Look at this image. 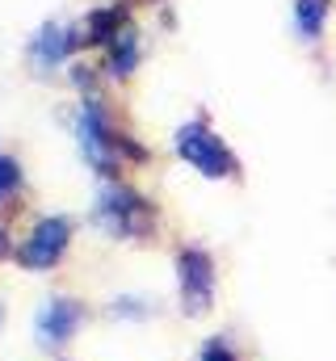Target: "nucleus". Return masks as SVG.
I'll return each instance as SVG.
<instances>
[{
	"label": "nucleus",
	"instance_id": "nucleus-1",
	"mask_svg": "<svg viewBox=\"0 0 336 361\" xmlns=\"http://www.w3.org/2000/svg\"><path fill=\"white\" fill-rule=\"evenodd\" d=\"M92 227L105 231L109 240H143V235H152L156 214H152V206L135 189L105 185L92 197Z\"/></svg>",
	"mask_w": 336,
	"mask_h": 361
},
{
	"label": "nucleus",
	"instance_id": "nucleus-2",
	"mask_svg": "<svg viewBox=\"0 0 336 361\" xmlns=\"http://www.w3.org/2000/svg\"><path fill=\"white\" fill-rule=\"evenodd\" d=\"M76 143H80V156L101 177H114L118 173V152H131L114 135V126L105 122V109H101L97 97H84L80 114H76Z\"/></svg>",
	"mask_w": 336,
	"mask_h": 361
},
{
	"label": "nucleus",
	"instance_id": "nucleus-3",
	"mask_svg": "<svg viewBox=\"0 0 336 361\" xmlns=\"http://www.w3.org/2000/svg\"><path fill=\"white\" fill-rule=\"evenodd\" d=\"M176 156L210 180L236 173V156L223 147V139H219L206 122H185V126L176 130Z\"/></svg>",
	"mask_w": 336,
	"mask_h": 361
},
{
	"label": "nucleus",
	"instance_id": "nucleus-4",
	"mask_svg": "<svg viewBox=\"0 0 336 361\" xmlns=\"http://www.w3.org/2000/svg\"><path fill=\"white\" fill-rule=\"evenodd\" d=\"M68 244H72V219H64V214H47V219H38V223L30 227V235L21 240V248H17V265L30 269V273H47V269H55V265L64 261Z\"/></svg>",
	"mask_w": 336,
	"mask_h": 361
},
{
	"label": "nucleus",
	"instance_id": "nucleus-5",
	"mask_svg": "<svg viewBox=\"0 0 336 361\" xmlns=\"http://www.w3.org/2000/svg\"><path fill=\"white\" fill-rule=\"evenodd\" d=\"M176 290H181V302H185L189 315L210 311V302H215V261H210V252H202V248L176 252Z\"/></svg>",
	"mask_w": 336,
	"mask_h": 361
},
{
	"label": "nucleus",
	"instance_id": "nucleus-6",
	"mask_svg": "<svg viewBox=\"0 0 336 361\" xmlns=\"http://www.w3.org/2000/svg\"><path fill=\"white\" fill-rule=\"evenodd\" d=\"M84 324V307L76 298H47L42 307H38V315H34V336H38V345H47V349H59V345H68L76 332H80Z\"/></svg>",
	"mask_w": 336,
	"mask_h": 361
},
{
	"label": "nucleus",
	"instance_id": "nucleus-7",
	"mask_svg": "<svg viewBox=\"0 0 336 361\" xmlns=\"http://www.w3.org/2000/svg\"><path fill=\"white\" fill-rule=\"evenodd\" d=\"M76 47V30L72 25H59V21H47L34 38H30V55L38 68H59Z\"/></svg>",
	"mask_w": 336,
	"mask_h": 361
},
{
	"label": "nucleus",
	"instance_id": "nucleus-8",
	"mask_svg": "<svg viewBox=\"0 0 336 361\" xmlns=\"http://www.w3.org/2000/svg\"><path fill=\"white\" fill-rule=\"evenodd\" d=\"M105 55H109V72L114 76H131L135 63H139V30L135 25H122V34L105 47Z\"/></svg>",
	"mask_w": 336,
	"mask_h": 361
},
{
	"label": "nucleus",
	"instance_id": "nucleus-9",
	"mask_svg": "<svg viewBox=\"0 0 336 361\" xmlns=\"http://www.w3.org/2000/svg\"><path fill=\"white\" fill-rule=\"evenodd\" d=\"M324 17H328V0H299V4H294V25H299V34H303L307 42L320 38Z\"/></svg>",
	"mask_w": 336,
	"mask_h": 361
},
{
	"label": "nucleus",
	"instance_id": "nucleus-10",
	"mask_svg": "<svg viewBox=\"0 0 336 361\" xmlns=\"http://www.w3.org/2000/svg\"><path fill=\"white\" fill-rule=\"evenodd\" d=\"M17 193H21V164L8 160V156H0V206L13 202Z\"/></svg>",
	"mask_w": 336,
	"mask_h": 361
},
{
	"label": "nucleus",
	"instance_id": "nucleus-11",
	"mask_svg": "<svg viewBox=\"0 0 336 361\" xmlns=\"http://www.w3.org/2000/svg\"><path fill=\"white\" fill-rule=\"evenodd\" d=\"M198 361H240V357H236V349L227 345V336H210V341L198 349Z\"/></svg>",
	"mask_w": 336,
	"mask_h": 361
},
{
	"label": "nucleus",
	"instance_id": "nucleus-12",
	"mask_svg": "<svg viewBox=\"0 0 336 361\" xmlns=\"http://www.w3.org/2000/svg\"><path fill=\"white\" fill-rule=\"evenodd\" d=\"M109 315H118V319H148L152 307H148V298H118L109 307Z\"/></svg>",
	"mask_w": 336,
	"mask_h": 361
},
{
	"label": "nucleus",
	"instance_id": "nucleus-13",
	"mask_svg": "<svg viewBox=\"0 0 336 361\" xmlns=\"http://www.w3.org/2000/svg\"><path fill=\"white\" fill-rule=\"evenodd\" d=\"M8 252H13V248H8V235H4V227H0V261H4Z\"/></svg>",
	"mask_w": 336,
	"mask_h": 361
},
{
	"label": "nucleus",
	"instance_id": "nucleus-14",
	"mask_svg": "<svg viewBox=\"0 0 336 361\" xmlns=\"http://www.w3.org/2000/svg\"><path fill=\"white\" fill-rule=\"evenodd\" d=\"M0 324H4V307H0Z\"/></svg>",
	"mask_w": 336,
	"mask_h": 361
}]
</instances>
